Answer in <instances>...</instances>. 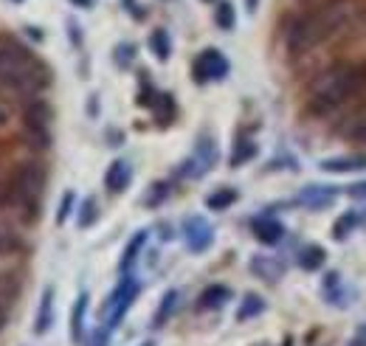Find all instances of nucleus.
Returning <instances> with one entry per match:
<instances>
[{"instance_id": "1", "label": "nucleus", "mask_w": 366, "mask_h": 346, "mask_svg": "<svg viewBox=\"0 0 366 346\" xmlns=\"http://www.w3.org/2000/svg\"><path fill=\"white\" fill-rule=\"evenodd\" d=\"M350 20V9L347 3L341 6H332V9H324V11H302L290 29H287V37L285 45L293 56H302L307 51H313L316 45L327 43L330 37H335Z\"/></svg>"}, {"instance_id": "2", "label": "nucleus", "mask_w": 366, "mask_h": 346, "mask_svg": "<svg viewBox=\"0 0 366 346\" xmlns=\"http://www.w3.org/2000/svg\"><path fill=\"white\" fill-rule=\"evenodd\" d=\"M0 85L14 93H40L48 85V71L23 43L0 37Z\"/></svg>"}, {"instance_id": "3", "label": "nucleus", "mask_w": 366, "mask_h": 346, "mask_svg": "<svg viewBox=\"0 0 366 346\" xmlns=\"http://www.w3.org/2000/svg\"><path fill=\"white\" fill-rule=\"evenodd\" d=\"M361 90H366V65H335L313 82L310 107L316 113H330Z\"/></svg>"}, {"instance_id": "4", "label": "nucleus", "mask_w": 366, "mask_h": 346, "mask_svg": "<svg viewBox=\"0 0 366 346\" xmlns=\"http://www.w3.org/2000/svg\"><path fill=\"white\" fill-rule=\"evenodd\" d=\"M43 186H46V172L40 164L34 161H26L20 164L14 174H11V183H9V203H17V206H34V200L43 194Z\"/></svg>"}, {"instance_id": "5", "label": "nucleus", "mask_w": 366, "mask_h": 346, "mask_svg": "<svg viewBox=\"0 0 366 346\" xmlns=\"http://www.w3.org/2000/svg\"><path fill=\"white\" fill-rule=\"evenodd\" d=\"M23 124H26V135L31 141V147H40L46 149L51 144V107H48L43 99H34L26 113H23Z\"/></svg>"}, {"instance_id": "6", "label": "nucleus", "mask_w": 366, "mask_h": 346, "mask_svg": "<svg viewBox=\"0 0 366 346\" xmlns=\"http://www.w3.org/2000/svg\"><path fill=\"white\" fill-rule=\"evenodd\" d=\"M229 74V62L217 48H206L197 62H194V76L197 82H209V79H223Z\"/></svg>"}, {"instance_id": "7", "label": "nucleus", "mask_w": 366, "mask_h": 346, "mask_svg": "<svg viewBox=\"0 0 366 346\" xmlns=\"http://www.w3.org/2000/svg\"><path fill=\"white\" fill-rule=\"evenodd\" d=\"M23 251V239L17 231L0 225V257H9V254H20Z\"/></svg>"}, {"instance_id": "8", "label": "nucleus", "mask_w": 366, "mask_h": 346, "mask_svg": "<svg viewBox=\"0 0 366 346\" xmlns=\"http://www.w3.org/2000/svg\"><path fill=\"white\" fill-rule=\"evenodd\" d=\"M127 180H130L127 164H124V161H116V164L110 167V172H107V189H110V192H122V189L127 186Z\"/></svg>"}, {"instance_id": "9", "label": "nucleus", "mask_w": 366, "mask_h": 346, "mask_svg": "<svg viewBox=\"0 0 366 346\" xmlns=\"http://www.w3.org/2000/svg\"><path fill=\"white\" fill-rule=\"evenodd\" d=\"M321 167H324V169H330V172H347V169H364V167H366V158H361V155H352V158H332V161H324Z\"/></svg>"}, {"instance_id": "10", "label": "nucleus", "mask_w": 366, "mask_h": 346, "mask_svg": "<svg viewBox=\"0 0 366 346\" xmlns=\"http://www.w3.org/2000/svg\"><path fill=\"white\" fill-rule=\"evenodd\" d=\"M149 45H152V51H155V56H158V59H169L172 45H169V34H167L164 29H155V31H152Z\"/></svg>"}, {"instance_id": "11", "label": "nucleus", "mask_w": 366, "mask_h": 346, "mask_svg": "<svg viewBox=\"0 0 366 346\" xmlns=\"http://www.w3.org/2000/svg\"><path fill=\"white\" fill-rule=\"evenodd\" d=\"M189 225H194V234H189V245H192V248H206V245H209V239H212L209 225H206L203 219H192Z\"/></svg>"}, {"instance_id": "12", "label": "nucleus", "mask_w": 366, "mask_h": 346, "mask_svg": "<svg viewBox=\"0 0 366 346\" xmlns=\"http://www.w3.org/2000/svg\"><path fill=\"white\" fill-rule=\"evenodd\" d=\"M257 237L262 242H276L282 237V225L274 222V219H262V222H257Z\"/></svg>"}, {"instance_id": "13", "label": "nucleus", "mask_w": 366, "mask_h": 346, "mask_svg": "<svg viewBox=\"0 0 366 346\" xmlns=\"http://www.w3.org/2000/svg\"><path fill=\"white\" fill-rule=\"evenodd\" d=\"M214 20H217V26H220L223 31H231L234 23H237V17H234V6L223 0V3L217 6V11H214Z\"/></svg>"}, {"instance_id": "14", "label": "nucleus", "mask_w": 366, "mask_h": 346, "mask_svg": "<svg viewBox=\"0 0 366 346\" xmlns=\"http://www.w3.org/2000/svg\"><path fill=\"white\" fill-rule=\"evenodd\" d=\"M237 200V192H231V189H223V192H217V194H212L206 203H209V209H226Z\"/></svg>"}, {"instance_id": "15", "label": "nucleus", "mask_w": 366, "mask_h": 346, "mask_svg": "<svg viewBox=\"0 0 366 346\" xmlns=\"http://www.w3.org/2000/svg\"><path fill=\"white\" fill-rule=\"evenodd\" d=\"M341 3H347V0H299V9L302 11H324V9H332Z\"/></svg>"}, {"instance_id": "16", "label": "nucleus", "mask_w": 366, "mask_h": 346, "mask_svg": "<svg viewBox=\"0 0 366 346\" xmlns=\"http://www.w3.org/2000/svg\"><path fill=\"white\" fill-rule=\"evenodd\" d=\"M48 318H51V290L43 293V304H40V318H37V332L48 330Z\"/></svg>"}, {"instance_id": "17", "label": "nucleus", "mask_w": 366, "mask_h": 346, "mask_svg": "<svg viewBox=\"0 0 366 346\" xmlns=\"http://www.w3.org/2000/svg\"><path fill=\"white\" fill-rule=\"evenodd\" d=\"M347 135H350V138H355V141H364V144H366V113H364V116H358V119H355V122L347 127Z\"/></svg>"}, {"instance_id": "18", "label": "nucleus", "mask_w": 366, "mask_h": 346, "mask_svg": "<svg viewBox=\"0 0 366 346\" xmlns=\"http://www.w3.org/2000/svg\"><path fill=\"white\" fill-rule=\"evenodd\" d=\"M321 260H324L321 248H307V251L302 254V265H305V267H319Z\"/></svg>"}, {"instance_id": "19", "label": "nucleus", "mask_w": 366, "mask_h": 346, "mask_svg": "<svg viewBox=\"0 0 366 346\" xmlns=\"http://www.w3.org/2000/svg\"><path fill=\"white\" fill-rule=\"evenodd\" d=\"M254 152H257V149H254V147H251V144H248V147H239V149H237V152H234V158H231V164H234V167H237V164H242V161H248V158H251V155H254Z\"/></svg>"}, {"instance_id": "20", "label": "nucleus", "mask_w": 366, "mask_h": 346, "mask_svg": "<svg viewBox=\"0 0 366 346\" xmlns=\"http://www.w3.org/2000/svg\"><path fill=\"white\" fill-rule=\"evenodd\" d=\"M122 3L127 6V11H130V14L136 17V20H144V11H141V6H138L136 0H122Z\"/></svg>"}, {"instance_id": "21", "label": "nucleus", "mask_w": 366, "mask_h": 346, "mask_svg": "<svg viewBox=\"0 0 366 346\" xmlns=\"http://www.w3.org/2000/svg\"><path fill=\"white\" fill-rule=\"evenodd\" d=\"M71 200H74V197H71V194H65V200H62V212H59V217H56L59 222H62V219L68 217V209H71Z\"/></svg>"}, {"instance_id": "22", "label": "nucleus", "mask_w": 366, "mask_h": 346, "mask_svg": "<svg viewBox=\"0 0 366 346\" xmlns=\"http://www.w3.org/2000/svg\"><path fill=\"white\" fill-rule=\"evenodd\" d=\"M6 318H9V310H6V304H0V330L6 327Z\"/></svg>"}, {"instance_id": "23", "label": "nucleus", "mask_w": 366, "mask_h": 346, "mask_svg": "<svg viewBox=\"0 0 366 346\" xmlns=\"http://www.w3.org/2000/svg\"><path fill=\"white\" fill-rule=\"evenodd\" d=\"M74 6H82V9H91L93 6V0H71Z\"/></svg>"}, {"instance_id": "24", "label": "nucleus", "mask_w": 366, "mask_h": 346, "mask_svg": "<svg viewBox=\"0 0 366 346\" xmlns=\"http://www.w3.org/2000/svg\"><path fill=\"white\" fill-rule=\"evenodd\" d=\"M245 6H248V11H257V6H259V0H245Z\"/></svg>"}, {"instance_id": "25", "label": "nucleus", "mask_w": 366, "mask_h": 346, "mask_svg": "<svg viewBox=\"0 0 366 346\" xmlns=\"http://www.w3.org/2000/svg\"><path fill=\"white\" fill-rule=\"evenodd\" d=\"M6 122H9V116H6V110H0V127H3Z\"/></svg>"}, {"instance_id": "26", "label": "nucleus", "mask_w": 366, "mask_h": 346, "mask_svg": "<svg viewBox=\"0 0 366 346\" xmlns=\"http://www.w3.org/2000/svg\"><path fill=\"white\" fill-rule=\"evenodd\" d=\"M14 3H23V0H14Z\"/></svg>"}]
</instances>
